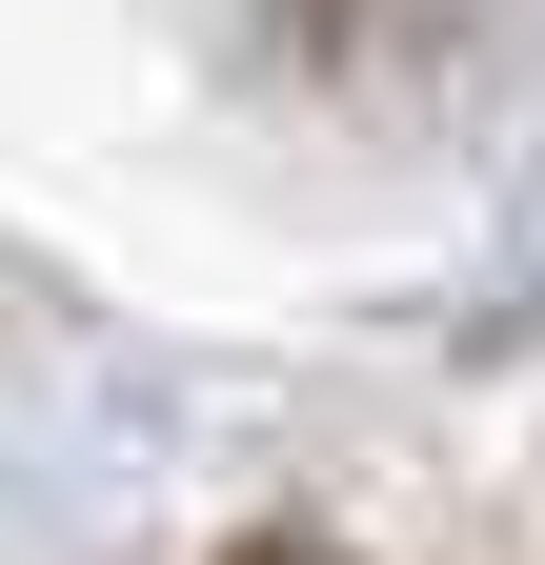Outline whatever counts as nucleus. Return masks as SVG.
Returning a JSON list of instances; mask_svg holds the SVG:
<instances>
[{
  "label": "nucleus",
  "mask_w": 545,
  "mask_h": 565,
  "mask_svg": "<svg viewBox=\"0 0 545 565\" xmlns=\"http://www.w3.org/2000/svg\"><path fill=\"white\" fill-rule=\"evenodd\" d=\"M223 565H364V545H323V525H263V545H223Z\"/></svg>",
  "instance_id": "obj_1"
}]
</instances>
